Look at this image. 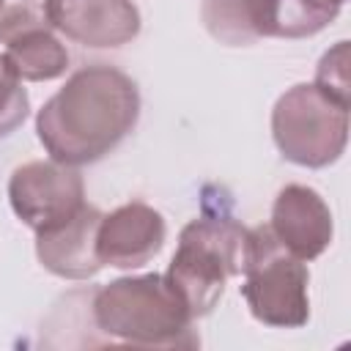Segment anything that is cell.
<instances>
[{
	"label": "cell",
	"mask_w": 351,
	"mask_h": 351,
	"mask_svg": "<svg viewBox=\"0 0 351 351\" xmlns=\"http://www.w3.org/2000/svg\"><path fill=\"white\" fill-rule=\"evenodd\" d=\"M140 90L129 74L96 63L74 71L66 85L44 101L36 134L44 151L63 165L99 162L137 126Z\"/></svg>",
	"instance_id": "obj_1"
},
{
	"label": "cell",
	"mask_w": 351,
	"mask_h": 351,
	"mask_svg": "<svg viewBox=\"0 0 351 351\" xmlns=\"http://www.w3.org/2000/svg\"><path fill=\"white\" fill-rule=\"evenodd\" d=\"M93 321L99 332L140 348L195 346L192 313L170 288L165 274L118 277L93 296Z\"/></svg>",
	"instance_id": "obj_2"
},
{
	"label": "cell",
	"mask_w": 351,
	"mask_h": 351,
	"mask_svg": "<svg viewBox=\"0 0 351 351\" xmlns=\"http://www.w3.org/2000/svg\"><path fill=\"white\" fill-rule=\"evenodd\" d=\"M244 241L247 228L222 211L203 214L184 225L165 280L181 296L192 318L208 315L219 304L225 282L241 274Z\"/></svg>",
	"instance_id": "obj_3"
},
{
	"label": "cell",
	"mask_w": 351,
	"mask_h": 351,
	"mask_svg": "<svg viewBox=\"0 0 351 351\" xmlns=\"http://www.w3.org/2000/svg\"><path fill=\"white\" fill-rule=\"evenodd\" d=\"M241 274V296L255 321L277 329H299L310 321V271L274 239L269 225L247 230Z\"/></svg>",
	"instance_id": "obj_4"
},
{
	"label": "cell",
	"mask_w": 351,
	"mask_h": 351,
	"mask_svg": "<svg viewBox=\"0 0 351 351\" xmlns=\"http://www.w3.org/2000/svg\"><path fill=\"white\" fill-rule=\"evenodd\" d=\"M346 0H203L206 30L228 47L258 38H307L332 25Z\"/></svg>",
	"instance_id": "obj_5"
},
{
	"label": "cell",
	"mask_w": 351,
	"mask_h": 351,
	"mask_svg": "<svg viewBox=\"0 0 351 351\" xmlns=\"http://www.w3.org/2000/svg\"><path fill=\"white\" fill-rule=\"evenodd\" d=\"M277 151L299 167H326L340 159L348 143V110L324 96L313 82L288 88L271 110Z\"/></svg>",
	"instance_id": "obj_6"
},
{
	"label": "cell",
	"mask_w": 351,
	"mask_h": 351,
	"mask_svg": "<svg viewBox=\"0 0 351 351\" xmlns=\"http://www.w3.org/2000/svg\"><path fill=\"white\" fill-rule=\"evenodd\" d=\"M8 200L14 214L30 230H47L85 206V184L77 167L63 162H25L8 178Z\"/></svg>",
	"instance_id": "obj_7"
},
{
	"label": "cell",
	"mask_w": 351,
	"mask_h": 351,
	"mask_svg": "<svg viewBox=\"0 0 351 351\" xmlns=\"http://www.w3.org/2000/svg\"><path fill=\"white\" fill-rule=\"evenodd\" d=\"M167 239L165 217L148 203H123L110 214H101L96 230V252L104 266L140 269L154 261Z\"/></svg>",
	"instance_id": "obj_8"
},
{
	"label": "cell",
	"mask_w": 351,
	"mask_h": 351,
	"mask_svg": "<svg viewBox=\"0 0 351 351\" xmlns=\"http://www.w3.org/2000/svg\"><path fill=\"white\" fill-rule=\"evenodd\" d=\"M49 22L93 49L123 47L140 33V11L132 0H49Z\"/></svg>",
	"instance_id": "obj_9"
},
{
	"label": "cell",
	"mask_w": 351,
	"mask_h": 351,
	"mask_svg": "<svg viewBox=\"0 0 351 351\" xmlns=\"http://www.w3.org/2000/svg\"><path fill=\"white\" fill-rule=\"evenodd\" d=\"M269 228L274 239L299 261H315L335 236L326 200L304 184H288L277 192Z\"/></svg>",
	"instance_id": "obj_10"
},
{
	"label": "cell",
	"mask_w": 351,
	"mask_h": 351,
	"mask_svg": "<svg viewBox=\"0 0 351 351\" xmlns=\"http://www.w3.org/2000/svg\"><path fill=\"white\" fill-rule=\"evenodd\" d=\"M101 211L96 206H82L74 217L36 233V255L41 266L63 280H88L101 271V258L96 252V230Z\"/></svg>",
	"instance_id": "obj_11"
},
{
	"label": "cell",
	"mask_w": 351,
	"mask_h": 351,
	"mask_svg": "<svg viewBox=\"0 0 351 351\" xmlns=\"http://www.w3.org/2000/svg\"><path fill=\"white\" fill-rule=\"evenodd\" d=\"M5 60L25 82H49L66 74L69 52L52 30H33L5 44Z\"/></svg>",
	"instance_id": "obj_12"
},
{
	"label": "cell",
	"mask_w": 351,
	"mask_h": 351,
	"mask_svg": "<svg viewBox=\"0 0 351 351\" xmlns=\"http://www.w3.org/2000/svg\"><path fill=\"white\" fill-rule=\"evenodd\" d=\"M33 30H52L49 0H0V44Z\"/></svg>",
	"instance_id": "obj_13"
},
{
	"label": "cell",
	"mask_w": 351,
	"mask_h": 351,
	"mask_svg": "<svg viewBox=\"0 0 351 351\" xmlns=\"http://www.w3.org/2000/svg\"><path fill=\"white\" fill-rule=\"evenodd\" d=\"M324 96L337 101L340 107H351V82H348V41H337L315 66V82Z\"/></svg>",
	"instance_id": "obj_14"
},
{
	"label": "cell",
	"mask_w": 351,
	"mask_h": 351,
	"mask_svg": "<svg viewBox=\"0 0 351 351\" xmlns=\"http://www.w3.org/2000/svg\"><path fill=\"white\" fill-rule=\"evenodd\" d=\"M30 110L27 90L22 88V80L8 66L5 55H0V137H8L16 132Z\"/></svg>",
	"instance_id": "obj_15"
}]
</instances>
